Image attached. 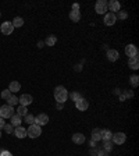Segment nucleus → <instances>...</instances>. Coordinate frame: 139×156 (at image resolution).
Here are the masks:
<instances>
[{"mask_svg": "<svg viewBox=\"0 0 139 156\" xmlns=\"http://www.w3.org/2000/svg\"><path fill=\"white\" fill-rule=\"evenodd\" d=\"M54 99L57 103H65V101L68 99V91L65 89L63 85H58L54 88Z\"/></svg>", "mask_w": 139, "mask_h": 156, "instance_id": "nucleus-1", "label": "nucleus"}, {"mask_svg": "<svg viewBox=\"0 0 139 156\" xmlns=\"http://www.w3.org/2000/svg\"><path fill=\"white\" fill-rule=\"evenodd\" d=\"M40 134H42V128L38 124H31L26 128V136H29V138H38Z\"/></svg>", "mask_w": 139, "mask_h": 156, "instance_id": "nucleus-2", "label": "nucleus"}, {"mask_svg": "<svg viewBox=\"0 0 139 156\" xmlns=\"http://www.w3.org/2000/svg\"><path fill=\"white\" fill-rule=\"evenodd\" d=\"M14 109L13 106H9V105H3V106L0 107V117L2 119H11V117L14 116Z\"/></svg>", "mask_w": 139, "mask_h": 156, "instance_id": "nucleus-3", "label": "nucleus"}, {"mask_svg": "<svg viewBox=\"0 0 139 156\" xmlns=\"http://www.w3.org/2000/svg\"><path fill=\"white\" fill-rule=\"evenodd\" d=\"M114 145H123L127 141V135L124 133H113V138H111Z\"/></svg>", "mask_w": 139, "mask_h": 156, "instance_id": "nucleus-4", "label": "nucleus"}, {"mask_svg": "<svg viewBox=\"0 0 139 156\" xmlns=\"http://www.w3.org/2000/svg\"><path fill=\"white\" fill-rule=\"evenodd\" d=\"M0 31H2V34H4V35H11L14 31V27H13V24H11V21H4V23L0 25Z\"/></svg>", "mask_w": 139, "mask_h": 156, "instance_id": "nucleus-5", "label": "nucleus"}, {"mask_svg": "<svg viewBox=\"0 0 139 156\" xmlns=\"http://www.w3.org/2000/svg\"><path fill=\"white\" fill-rule=\"evenodd\" d=\"M95 11H96L97 14H106V11H107L106 0H99V2L95 4Z\"/></svg>", "mask_w": 139, "mask_h": 156, "instance_id": "nucleus-6", "label": "nucleus"}, {"mask_svg": "<svg viewBox=\"0 0 139 156\" xmlns=\"http://www.w3.org/2000/svg\"><path fill=\"white\" fill-rule=\"evenodd\" d=\"M49 123V116L45 113H39L38 116H35V123L33 124H38L39 127L42 126H46V124Z\"/></svg>", "mask_w": 139, "mask_h": 156, "instance_id": "nucleus-7", "label": "nucleus"}, {"mask_svg": "<svg viewBox=\"0 0 139 156\" xmlns=\"http://www.w3.org/2000/svg\"><path fill=\"white\" fill-rule=\"evenodd\" d=\"M33 102V98L29 94H24V95H21V96L18 98V103L21 105V106H28V105H31Z\"/></svg>", "mask_w": 139, "mask_h": 156, "instance_id": "nucleus-8", "label": "nucleus"}, {"mask_svg": "<svg viewBox=\"0 0 139 156\" xmlns=\"http://www.w3.org/2000/svg\"><path fill=\"white\" fill-rule=\"evenodd\" d=\"M75 107H77L79 112H85V110H88V107H89V102H88L85 98H81L79 101L75 102Z\"/></svg>", "mask_w": 139, "mask_h": 156, "instance_id": "nucleus-9", "label": "nucleus"}, {"mask_svg": "<svg viewBox=\"0 0 139 156\" xmlns=\"http://www.w3.org/2000/svg\"><path fill=\"white\" fill-rule=\"evenodd\" d=\"M106 56H107V60H109V62H117V60L120 58V53H118V50H116V49H109Z\"/></svg>", "mask_w": 139, "mask_h": 156, "instance_id": "nucleus-10", "label": "nucleus"}, {"mask_svg": "<svg viewBox=\"0 0 139 156\" xmlns=\"http://www.w3.org/2000/svg\"><path fill=\"white\" fill-rule=\"evenodd\" d=\"M107 9L110 10V11H113V14H116L121 10V4H120V2H117V0H110V2L107 3Z\"/></svg>", "mask_w": 139, "mask_h": 156, "instance_id": "nucleus-11", "label": "nucleus"}, {"mask_svg": "<svg viewBox=\"0 0 139 156\" xmlns=\"http://www.w3.org/2000/svg\"><path fill=\"white\" fill-rule=\"evenodd\" d=\"M125 55L128 56V58L134 57V56H138V48H136L135 45H132V43L127 45L125 46Z\"/></svg>", "mask_w": 139, "mask_h": 156, "instance_id": "nucleus-12", "label": "nucleus"}, {"mask_svg": "<svg viewBox=\"0 0 139 156\" xmlns=\"http://www.w3.org/2000/svg\"><path fill=\"white\" fill-rule=\"evenodd\" d=\"M116 21H117L116 14H113V13H106V14H104V24H106L107 27L114 25V24H116Z\"/></svg>", "mask_w": 139, "mask_h": 156, "instance_id": "nucleus-13", "label": "nucleus"}, {"mask_svg": "<svg viewBox=\"0 0 139 156\" xmlns=\"http://www.w3.org/2000/svg\"><path fill=\"white\" fill-rule=\"evenodd\" d=\"M72 142L75 144V145H82V144L86 141V138H85V135L84 134H81V133H75V134H72Z\"/></svg>", "mask_w": 139, "mask_h": 156, "instance_id": "nucleus-14", "label": "nucleus"}, {"mask_svg": "<svg viewBox=\"0 0 139 156\" xmlns=\"http://www.w3.org/2000/svg\"><path fill=\"white\" fill-rule=\"evenodd\" d=\"M14 135H16L17 138H19V140L25 138L26 136V128H24V127H21V126L14 127Z\"/></svg>", "mask_w": 139, "mask_h": 156, "instance_id": "nucleus-15", "label": "nucleus"}, {"mask_svg": "<svg viewBox=\"0 0 139 156\" xmlns=\"http://www.w3.org/2000/svg\"><path fill=\"white\" fill-rule=\"evenodd\" d=\"M128 66H130L131 70H138V68H139V58H138V56H134V57L128 58Z\"/></svg>", "mask_w": 139, "mask_h": 156, "instance_id": "nucleus-16", "label": "nucleus"}, {"mask_svg": "<svg viewBox=\"0 0 139 156\" xmlns=\"http://www.w3.org/2000/svg\"><path fill=\"white\" fill-rule=\"evenodd\" d=\"M132 96H134V92L131 91V89L121 91V94L118 95V98H120V102H124V101H127V99H131Z\"/></svg>", "mask_w": 139, "mask_h": 156, "instance_id": "nucleus-17", "label": "nucleus"}, {"mask_svg": "<svg viewBox=\"0 0 139 156\" xmlns=\"http://www.w3.org/2000/svg\"><path fill=\"white\" fill-rule=\"evenodd\" d=\"M9 89L11 94H16V92H18L19 89H21V84H19L18 81H11L9 85Z\"/></svg>", "mask_w": 139, "mask_h": 156, "instance_id": "nucleus-18", "label": "nucleus"}, {"mask_svg": "<svg viewBox=\"0 0 139 156\" xmlns=\"http://www.w3.org/2000/svg\"><path fill=\"white\" fill-rule=\"evenodd\" d=\"M70 20H71L72 23H79V20H81V11H74V10H71V11H70Z\"/></svg>", "mask_w": 139, "mask_h": 156, "instance_id": "nucleus-19", "label": "nucleus"}, {"mask_svg": "<svg viewBox=\"0 0 139 156\" xmlns=\"http://www.w3.org/2000/svg\"><path fill=\"white\" fill-rule=\"evenodd\" d=\"M100 136L103 141H111L113 138V133L110 130H100Z\"/></svg>", "mask_w": 139, "mask_h": 156, "instance_id": "nucleus-20", "label": "nucleus"}, {"mask_svg": "<svg viewBox=\"0 0 139 156\" xmlns=\"http://www.w3.org/2000/svg\"><path fill=\"white\" fill-rule=\"evenodd\" d=\"M91 140H92V141H95V142H99V141L102 140V136H100V130H99V128H93V130H92Z\"/></svg>", "mask_w": 139, "mask_h": 156, "instance_id": "nucleus-21", "label": "nucleus"}, {"mask_svg": "<svg viewBox=\"0 0 139 156\" xmlns=\"http://www.w3.org/2000/svg\"><path fill=\"white\" fill-rule=\"evenodd\" d=\"M10 120H11V123L10 124H11L13 127H18V126H21V123H23V117H19L18 114H14Z\"/></svg>", "mask_w": 139, "mask_h": 156, "instance_id": "nucleus-22", "label": "nucleus"}, {"mask_svg": "<svg viewBox=\"0 0 139 156\" xmlns=\"http://www.w3.org/2000/svg\"><path fill=\"white\" fill-rule=\"evenodd\" d=\"M16 112H17L16 114H18L19 117H25L26 114H28V109H26L25 106H21V105H19V106L17 107V110H16Z\"/></svg>", "mask_w": 139, "mask_h": 156, "instance_id": "nucleus-23", "label": "nucleus"}, {"mask_svg": "<svg viewBox=\"0 0 139 156\" xmlns=\"http://www.w3.org/2000/svg\"><path fill=\"white\" fill-rule=\"evenodd\" d=\"M56 42H57V38H56L54 35H50V36H47V38H46L45 46H54Z\"/></svg>", "mask_w": 139, "mask_h": 156, "instance_id": "nucleus-24", "label": "nucleus"}, {"mask_svg": "<svg viewBox=\"0 0 139 156\" xmlns=\"http://www.w3.org/2000/svg\"><path fill=\"white\" fill-rule=\"evenodd\" d=\"M11 24H13L14 28H19V27L24 25V20L21 18V17H16V18L11 21Z\"/></svg>", "mask_w": 139, "mask_h": 156, "instance_id": "nucleus-25", "label": "nucleus"}, {"mask_svg": "<svg viewBox=\"0 0 139 156\" xmlns=\"http://www.w3.org/2000/svg\"><path fill=\"white\" fill-rule=\"evenodd\" d=\"M130 84H131V87L132 88H136L139 85V77L136 74H134V75H131L130 77Z\"/></svg>", "mask_w": 139, "mask_h": 156, "instance_id": "nucleus-26", "label": "nucleus"}, {"mask_svg": "<svg viewBox=\"0 0 139 156\" xmlns=\"http://www.w3.org/2000/svg\"><path fill=\"white\" fill-rule=\"evenodd\" d=\"M113 146H114L113 141H103V148H102V149H104L106 152H110V151L113 149Z\"/></svg>", "mask_w": 139, "mask_h": 156, "instance_id": "nucleus-27", "label": "nucleus"}, {"mask_svg": "<svg viewBox=\"0 0 139 156\" xmlns=\"http://www.w3.org/2000/svg\"><path fill=\"white\" fill-rule=\"evenodd\" d=\"M7 105H9V106H16V105H18V98H17L16 95H11V96L7 99Z\"/></svg>", "mask_w": 139, "mask_h": 156, "instance_id": "nucleus-28", "label": "nucleus"}, {"mask_svg": "<svg viewBox=\"0 0 139 156\" xmlns=\"http://www.w3.org/2000/svg\"><path fill=\"white\" fill-rule=\"evenodd\" d=\"M24 121H25V123H28L29 126H31V124L35 123V116H33V114H31V113H28L25 117H24Z\"/></svg>", "mask_w": 139, "mask_h": 156, "instance_id": "nucleus-29", "label": "nucleus"}, {"mask_svg": "<svg viewBox=\"0 0 139 156\" xmlns=\"http://www.w3.org/2000/svg\"><path fill=\"white\" fill-rule=\"evenodd\" d=\"M68 98H70L71 101L77 102V101H79L82 96H81V94H78V92H71V94H68Z\"/></svg>", "mask_w": 139, "mask_h": 156, "instance_id": "nucleus-30", "label": "nucleus"}, {"mask_svg": "<svg viewBox=\"0 0 139 156\" xmlns=\"http://www.w3.org/2000/svg\"><path fill=\"white\" fill-rule=\"evenodd\" d=\"M3 130L6 131L7 134H11V133H14V127L11 126L10 123H6V124H4V127H3Z\"/></svg>", "mask_w": 139, "mask_h": 156, "instance_id": "nucleus-31", "label": "nucleus"}, {"mask_svg": "<svg viewBox=\"0 0 139 156\" xmlns=\"http://www.w3.org/2000/svg\"><path fill=\"white\" fill-rule=\"evenodd\" d=\"M117 18H120V20H127L128 18V13L127 11H123V10H120L118 13H117Z\"/></svg>", "mask_w": 139, "mask_h": 156, "instance_id": "nucleus-32", "label": "nucleus"}, {"mask_svg": "<svg viewBox=\"0 0 139 156\" xmlns=\"http://www.w3.org/2000/svg\"><path fill=\"white\" fill-rule=\"evenodd\" d=\"M11 95H13V94L10 92V89H4V91L2 92V98H3L4 101H7V99H9V98L11 96Z\"/></svg>", "mask_w": 139, "mask_h": 156, "instance_id": "nucleus-33", "label": "nucleus"}, {"mask_svg": "<svg viewBox=\"0 0 139 156\" xmlns=\"http://www.w3.org/2000/svg\"><path fill=\"white\" fill-rule=\"evenodd\" d=\"M96 156H109V152H106L104 149H97Z\"/></svg>", "mask_w": 139, "mask_h": 156, "instance_id": "nucleus-34", "label": "nucleus"}, {"mask_svg": "<svg viewBox=\"0 0 139 156\" xmlns=\"http://www.w3.org/2000/svg\"><path fill=\"white\" fill-rule=\"evenodd\" d=\"M0 156H13V153L6 149H0Z\"/></svg>", "mask_w": 139, "mask_h": 156, "instance_id": "nucleus-35", "label": "nucleus"}, {"mask_svg": "<svg viewBox=\"0 0 139 156\" xmlns=\"http://www.w3.org/2000/svg\"><path fill=\"white\" fill-rule=\"evenodd\" d=\"M96 153H97L96 148H91V151H89V155H91V156H96Z\"/></svg>", "mask_w": 139, "mask_h": 156, "instance_id": "nucleus-36", "label": "nucleus"}, {"mask_svg": "<svg viewBox=\"0 0 139 156\" xmlns=\"http://www.w3.org/2000/svg\"><path fill=\"white\" fill-rule=\"evenodd\" d=\"M72 10H74V11H79V4L74 3V4H72Z\"/></svg>", "mask_w": 139, "mask_h": 156, "instance_id": "nucleus-37", "label": "nucleus"}, {"mask_svg": "<svg viewBox=\"0 0 139 156\" xmlns=\"http://www.w3.org/2000/svg\"><path fill=\"white\" fill-rule=\"evenodd\" d=\"M89 146H91V148H96L97 146V142H95V141H89Z\"/></svg>", "mask_w": 139, "mask_h": 156, "instance_id": "nucleus-38", "label": "nucleus"}, {"mask_svg": "<svg viewBox=\"0 0 139 156\" xmlns=\"http://www.w3.org/2000/svg\"><path fill=\"white\" fill-rule=\"evenodd\" d=\"M75 71H82V64H77V66H75Z\"/></svg>", "mask_w": 139, "mask_h": 156, "instance_id": "nucleus-39", "label": "nucleus"}, {"mask_svg": "<svg viewBox=\"0 0 139 156\" xmlns=\"http://www.w3.org/2000/svg\"><path fill=\"white\" fill-rule=\"evenodd\" d=\"M4 124H6V123H4V119H2V117H0V130L4 127Z\"/></svg>", "mask_w": 139, "mask_h": 156, "instance_id": "nucleus-40", "label": "nucleus"}, {"mask_svg": "<svg viewBox=\"0 0 139 156\" xmlns=\"http://www.w3.org/2000/svg\"><path fill=\"white\" fill-rule=\"evenodd\" d=\"M43 46H45V42H43V41H39V42H38V48H43Z\"/></svg>", "mask_w": 139, "mask_h": 156, "instance_id": "nucleus-41", "label": "nucleus"}, {"mask_svg": "<svg viewBox=\"0 0 139 156\" xmlns=\"http://www.w3.org/2000/svg\"><path fill=\"white\" fill-rule=\"evenodd\" d=\"M56 109H57V110H61V109H63V105H61V103H57V106H56Z\"/></svg>", "mask_w": 139, "mask_h": 156, "instance_id": "nucleus-42", "label": "nucleus"}, {"mask_svg": "<svg viewBox=\"0 0 139 156\" xmlns=\"http://www.w3.org/2000/svg\"><path fill=\"white\" fill-rule=\"evenodd\" d=\"M114 94H116V95H120V94H121V91L118 89V88H116V89H114Z\"/></svg>", "mask_w": 139, "mask_h": 156, "instance_id": "nucleus-43", "label": "nucleus"}, {"mask_svg": "<svg viewBox=\"0 0 139 156\" xmlns=\"http://www.w3.org/2000/svg\"><path fill=\"white\" fill-rule=\"evenodd\" d=\"M0 138H2V130H0Z\"/></svg>", "mask_w": 139, "mask_h": 156, "instance_id": "nucleus-44", "label": "nucleus"}, {"mask_svg": "<svg viewBox=\"0 0 139 156\" xmlns=\"http://www.w3.org/2000/svg\"><path fill=\"white\" fill-rule=\"evenodd\" d=\"M0 17H2V14H0Z\"/></svg>", "mask_w": 139, "mask_h": 156, "instance_id": "nucleus-45", "label": "nucleus"}]
</instances>
